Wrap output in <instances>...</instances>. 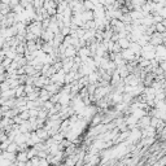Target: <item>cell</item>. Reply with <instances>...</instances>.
<instances>
[{
  "instance_id": "1",
  "label": "cell",
  "mask_w": 166,
  "mask_h": 166,
  "mask_svg": "<svg viewBox=\"0 0 166 166\" xmlns=\"http://www.w3.org/2000/svg\"><path fill=\"white\" fill-rule=\"evenodd\" d=\"M81 18L83 22H88V21H93V12L92 10H84L81 13Z\"/></svg>"
},
{
  "instance_id": "2",
  "label": "cell",
  "mask_w": 166,
  "mask_h": 166,
  "mask_svg": "<svg viewBox=\"0 0 166 166\" xmlns=\"http://www.w3.org/2000/svg\"><path fill=\"white\" fill-rule=\"evenodd\" d=\"M155 30L159 34H166V19H164L162 22L155 23Z\"/></svg>"
},
{
  "instance_id": "3",
  "label": "cell",
  "mask_w": 166,
  "mask_h": 166,
  "mask_svg": "<svg viewBox=\"0 0 166 166\" xmlns=\"http://www.w3.org/2000/svg\"><path fill=\"white\" fill-rule=\"evenodd\" d=\"M16 161L17 162H21V164H26L27 161V155H26V152H17L16 153Z\"/></svg>"
},
{
  "instance_id": "4",
  "label": "cell",
  "mask_w": 166,
  "mask_h": 166,
  "mask_svg": "<svg viewBox=\"0 0 166 166\" xmlns=\"http://www.w3.org/2000/svg\"><path fill=\"white\" fill-rule=\"evenodd\" d=\"M35 134H37L38 138H39V139H40L42 141H46V140L49 138V136H48V132H47L44 129H38L37 131H35Z\"/></svg>"
},
{
  "instance_id": "5",
  "label": "cell",
  "mask_w": 166,
  "mask_h": 166,
  "mask_svg": "<svg viewBox=\"0 0 166 166\" xmlns=\"http://www.w3.org/2000/svg\"><path fill=\"white\" fill-rule=\"evenodd\" d=\"M49 99H51V95L47 92V91L43 88L39 91V100H40L42 102H46V101H49Z\"/></svg>"
},
{
  "instance_id": "6",
  "label": "cell",
  "mask_w": 166,
  "mask_h": 166,
  "mask_svg": "<svg viewBox=\"0 0 166 166\" xmlns=\"http://www.w3.org/2000/svg\"><path fill=\"white\" fill-rule=\"evenodd\" d=\"M43 8H44L46 10H48V9H56V8H57V1H53V0L43 1Z\"/></svg>"
},
{
  "instance_id": "7",
  "label": "cell",
  "mask_w": 166,
  "mask_h": 166,
  "mask_svg": "<svg viewBox=\"0 0 166 166\" xmlns=\"http://www.w3.org/2000/svg\"><path fill=\"white\" fill-rule=\"evenodd\" d=\"M117 44L120 46V48L123 51V49H129V46H130V42L127 40L126 38L123 39H118V42H117Z\"/></svg>"
},
{
  "instance_id": "8",
  "label": "cell",
  "mask_w": 166,
  "mask_h": 166,
  "mask_svg": "<svg viewBox=\"0 0 166 166\" xmlns=\"http://www.w3.org/2000/svg\"><path fill=\"white\" fill-rule=\"evenodd\" d=\"M23 72H25V76H27V77H33L35 73V70H34V68L31 65H29V64H26L25 66H23Z\"/></svg>"
},
{
  "instance_id": "9",
  "label": "cell",
  "mask_w": 166,
  "mask_h": 166,
  "mask_svg": "<svg viewBox=\"0 0 166 166\" xmlns=\"http://www.w3.org/2000/svg\"><path fill=\"white\" fill-rule=\"evenodd\" d=\"M31 7L34 8V10L40 9V8H43V0H34V1H31Z\"/></svg>"
},
{
  "instance_id": "10",
  "label": "cell",
  "mask_w": 166,
  "mask_h": 166,
  "mask_svg": "<svg viewBox=\"0 0 166 166\" xmlns=\"http://www.w3.org/2000/svg\"><path fill=\"white\" fill-rule=\"evenodd\" d=\"M18 116H19V118H21V121H22V122L29 121V118H30V116H29V110H25V112L18 113Z\"/></svg>"
},
{
  "instance_id": "11",
  "label": "cell",
  "mask_w": 166,
  "mask_h": 166,
  "mask_svg": "<svg viewBox=\"0 0 166 166\" xmlns=\"http://www.w3.org/2000/svg\"><path fill=\"white\" fill-rule=\"evenodd\" d=\"M5 152H8V153H17V144L10 143L9 145H8V148H7Z\"/></svg>"
},
{
  "instance_id": "12",
  "label": "cell",
  "mask_w": 166,
  "mask_h": 166,
  "mask_svg": "<svg viewBox=\"0 0 166 166\" xmlns=\"http://www.w3.org/2000/svg\"><path fill=\"white\" fill-rule=\"evenodd\" d=\"M52 108H53V104H52L51 101H46V102H43V108H42V109H44L47 113H48Z\"/></svg>"
},
{
  "instance_id": "13",
  "label": "cell",
  "mask_w": 166,
  "mask_h": 166,
  "mask_svg": "<svg viewBox=\"0 0 166 166\" xmlns=\"http://www.w3.org/2000/svg\"><path fill=\"white\" fill-rule=\"evenodd\" d=\"M60 34L62 35V37H68V35H70V29H69L68 26H64L60 30Z\"/></svg>"
},
{
  "instance_id": "14",
  "label": "cell",
  "mask_w": 166,
  "mask_h": 166,
  "mask_svg": "<svg viewBox=\"0 0 166 166\" xmlns=\"http://www.w3.org/2000/svg\"><path fill=\"white\" fill-rule=\"evenodd\" d=\"M10 64H12V60H10V58H4V60L1 61V65L4 66V68H5V70L8 69V68H9V66H10Z\"/></svg>"
},
{
  "instance_id": "15",
  "label": "cell",
  "mask_w": 166,
  "mask_h": 166,
  "mask_svg": "<svg viewBox=\"0 0 166 166\" xmlns=\"http://www.w3.org/2000/svg\"><path fill=\"white\" fill-rule=\"evenodd\" d=\"M159 68L162 70V72H166V61L165 60H162V61L159 62Z\"/></svg>"
},
{
  "instance_id": "16",
  "label": "cell",
  "mask_w": 166,
  "mask_h": 166,
  "mask_svg": "<svg viewBox=\"0 0 166 166\" xmlns=\"http://www.w3.org/2000/svg\"><path fill=\"white\" fill-rule=\"evenodd\" d=\"M0 155H1V151H0Z\"/></svg>"
}]
</instances>
